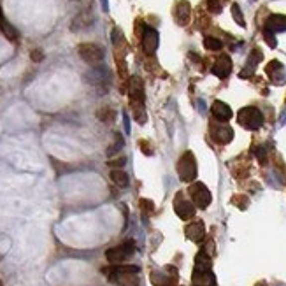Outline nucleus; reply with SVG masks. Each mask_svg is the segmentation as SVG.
<instances>
[{"label":"nucleus","mask_w":286,"mask_h":286,"mask_svg":"<svg viewBox=\"0 0 286 286\" xmlns=\"http://www.w3.org/2000/svg\"><path fill=\"white\" fill-rule=\"evenodd\" d=\"M105 274L109 279L121 286H139L141 278H139L137 265H114L111 269H105Z\"/></svg>","instance_id":"f257e3e1"},{"label":"nucleus","mask_w":286,"mask_h":286,"mask_svg":"<svg viewBox=\"0 0 286 286\" xmlns=\"http://www.w3.org/2000/svg\"><path fill=\"white\" fill-rule=\"evenodd\" d=\"M176 171H178V176L181 181L185 183H191L195 181L198 174V169H197V160H195V155L191 151H186L181 155V158L178 160L176 164Z\"/></svg>","instance_id":"f03ea898"},{"label":"nucleus","mask_w":286,"mask_h":286,"mask_svg":"<svg viewBox=\"0 0 286 286\" xmlns=\"http://www.w3.org/2000/svg\"><path fill=\"white\" fill-rule=\"evenodd\" d=\"M134 251H135V242L134 241H125L123 244L107 249L105 258H107L109 264L119 265V264H123L125 260H128V258L134 255Z\"/></svg>","instance_id":"7ed1b4c3"},{"label":"nucleus","mask_w":286,"mask_h":286,"mask_svg":"<svg viewBox=\"0 0 286 286\" xmlns=\"http://www.w3.org/2000/svg\"><path fill=\"white\" fill-rule=\"evenodd\" d=\"M188 193L191 197V202L197 205L198 209H207L212 202V195L209 191V188L204 183H191L188 188Z\"/></svg>","instance_id":"20e7f679"},{"label":"nucleus","mask_w":286,"mask_h":286,"mask_svg":"<svg viewBox=\"0 0 286 286\" xmlns=\"http://www.w3.org/2000/svg\"><path fill=\"white\" fill-rule=\"evenodd\" d=\"M237 121L244 126L246 130H258L264 125V116L257 107H244L239 111Z\"/></svg>","instance_id":"39448f33"},{"label":"nucleus","mask_w":286,"mask_h":286,"mask_svg":"<svg viewBox=\"0 0 286 286\" xmlns=\"http://www.w3.org/2000/svg\"><path fill=\"white\" fill-rule=\"evenodd\" d=\"M78 55L81 56L86 63H90V65H98V63H102L105 58L104 49L98 44H90V42L78 46Z\"/></svg>","instance_id":"423d86ee"},{"label":"nucleus","mask_w":286,"mask_h":286,"mask_svg":"<svg viewBox=\"0 0 286 286\" xmlns=\"http://www.w3.org/2000/svg\"><path fill=\"white\" fill-rule=\"evenodd\" d=\"M209 134L219 144H228V142L234 139V130L227 125V121H218L216 119L214 123H211L209 126Z\"/></svg>","instance_id":"0eeeda50"},{"label":"nucleus","mask_w":286,"mask_h":286,"mask_svg":"<svg viewBox=\"0 0 286 286\" xmlns=\"http://www.w3.org/2000/svg\"><path fill=\"white\" fill-rule=\"evenodd\" d=\"M195 209H197V205H195L191 200H185V198H183V193L176 195V198H174V211H176V214H178L181 219H185V221L191 219L195 216Z\"/></svg>","instance_id":"6e6552de"},{"label":"nucleus","mask_w":286,"mask_h":286,"mask_svg":"<svg viewBox=\"0 0 286 286\" xmlns=\"http://www.w3.org/2000/svg\"><path fill=\"white\" fill-rule=\"evenodd\" d=\"M158 42H160V37H158V32L151 26H144V32H142V48L148 55H153L158 48Z\"/></svg>","instance_id":"1a4fd4ad"},{"label":"nucleus","mask_w":286,"mask_h":286,"mask_svg":"<svg viewBox=\"0 0 286 286\" xmlns=\"http://www.w3.org/2000/svg\"><path fill=\"white\" fill-rule=\"evenodd\" d=\"M193 286H216V276L211 269H195L191 276Z\"/></svg>","instance_id":"9d476101"},{"label":"nucleus","mask_w":286,"mask_h":286,"mask_svg":"<svg viewBox=\"0 0 286 286\" xmlns=\"http://www.w3.org/2000/svg\"><path fill=\"white\" fill-rule=\"evenodd\" d=\"M185 234H186V239L193 242H200L205 239V225L204 221L197 219V221H191V223L186 225L185 228Z\"/></svg>","instance_id":"9b49d317"},{"label":"nucleus","mask_w":286,"mask_h":286,"mask_svg":"<svg viewBox=\"0 0 286 286\" xmlns=\"http://www.w3.org/2000/svg\"><path fill=\"white\" fill-rule=\"evenodd\" d=\"M130 98L132 105L144 104V85H142V79L137 78V76L130 79Z\"/></svg>","instance_id":"f8f14e48"},{"label":"nucleus","mask_w":286,"mask_h":286,"mask_svg":"<svg viewBox=\"0 0 286 286\" xmlns=\"http://www.w3.org/2000/svg\"><path fill=\"white\" fill-rule=\"evenodd\" d=\"M267 74H269V78H271V81L274 83V85H283V83L286 81V72H285V67H283L281 63L279 62H271L267 65Z\"/></svg>","instance_id":"ddd939ff"},{"label":"nucleus","mask_w":286,"mask_h":286,"mask_svg":"<svg viewBox=\"0 0 286 286\" xmlns=\"http://www.w3.org/2000/svg\"><path fill=\"white\" fill-rule=\"evenodd\" d=\"M230 72H232V60H230V56H227V55L219 56V58L216 60L214 65H212V74L223 79V78H227Z\"/></svg>","instance_id":"4468645a"},{"label":"nucleus","mask_w":286,"mask_h":286,"mask_svg":"<svg viewBox=\"0 0 286 286\" xmlns=\"http://www.w3.org/2000/svg\"><path fill=\"white\" fill-rule=\"evenodd\" d=\"M190 14H191V9H190V4L186 0H181L176 4V9H174V19L178 25L185 26L186 23L190 21Z\"/></svg>","instance_id":"2eb2a0df"},{"label":"nucleus","mask_w":286,"mask_h":286,"mask_svg":"<svg viewBox=\"0 0 286 286\" xmlns=\"http://www.w3.org/2000/svg\"><path fill=\"white\" fill-rule=\"evenodd\" d=\"M93 23V14L92 11H81L74 19H72V25H71V30L72 32H79V30H85L88 28L90 25Z\"/></svg>","instance_id":"dca6fc26"},{"label":"nucleus","mask_w":286,"mask_h":286,"mask_svg":"<svg viewBox=\"0 0 286 286\" xmlns=\"http://www.w3.org/2000/svg\"><path fill=\"white\" fill-rule=\"evenodd\" d=\"M265 28L271 30L272 34H279V32H286V16L274 14L267 19Z\"/></svg>","instance_id":"f3484780"},{"label":"nucleus","mask_w":286,"mask_h":286,"mask_svg":"<svg viewBox=\"0 0 286 286\" xmlns=\"http://www.w3.org/2000/svg\"><path fill=\"white\" fill-rule=\"evenodd\" d=\"M212 116H214L218 121H228L232 118V109L228 107L225 102H214L212 104Z\"/></svg>","instance_id":"a211bd4d"},{"label":"nucleus","mask_w":286,"mask_h":286,"mask_svg":"<svg viewBox=\"0 0 286 286\" xmlns=\"http://www.w3.org/2000/svg\"><path fill=\"white\" fill-rule=\"evenodd\" d=\"M0 30H2V34H4L9 41H18V37H19L18 30L7 21V18H5L4 12H2V7H0Z\"/></svg>","instance_id":"6ab92c4d"},{"label":"nucleus","mask_w":286,"mask_h":286,"mask_svg":"<svg viewBox=\"0 0 286 286\" xmlns=\"http://www.w3.org/2000/svg\"><path fill=\"white\" fill-rule=\"evenodd\" d=\"M85 78H86V81L92 83V85H104L109 78V72L105 71V69H93V71L88 72Z\"/></svg>","instance_id":"aec40b11"},{"label":"nucleus","mask_w":286,"mask_h":286,"mask_svg":"<svg viewBox=\"0 0 286 286\" xmlns=\"http://www.w3.org/2000/svg\"><path fill=\"white\" fill-rule=\"evenodd\" d=\"M176 278H178V274L167 276L165 272H153L151 274L153 285L155 286H174Z\"/></svg>","instance_id":"412c9836"},{"label":"nucleus","mask_w":286,"mask_h":286,"mask_svg":"<svg viewBox=\"0 0 286 286\" xmlns=\"http://www.w3.org/2000/svg\"><path fill=\"white\" fill-rule=\"evenodd\" d=\"M262 60V53L258 51V49H255V51L249 55V58H248V63H246V69L242 71V74L241 76H249L253 71H255V67H257V63Z\"/></svg>","instance_id":"4be33fe9"},{"label":"nucleus","mask_w":286,"mask_h":286,"mask_svg":"<svg viewBox=\"0 0 286 286\" xmlns=\"http://www.w3.org/2000/svg\"><path fill=\"white\" fill-rule=\"evenodd\" d=\"M111 179H112V183H114V185L121 186V188L128 186V183H130L128 174H126V172H123L121 169H114V171L111 172Z\"/></svg>","instance_id":"5701e85b"},{"label":"nucleus","mask_w":286,"mask_h":286,"mask_svg":"<svg viewBox=\"0 0 286 286\" xmlns=\"http://www.w3.org/2000/svg\"><path fill=\"white\" fill-rule=\"evenodd\" d=\"M98 119L102 123H112L116 119V111H112L111 107H102L98 111Z\"/></svg>","instance_id":"b1692460"},{"label":"nucleus","mask_w":286,"mask_h":286,"mask_svg":"<svg viewBox=\"0 0 286 286\" xmlns=\"http://www.w3.org/2000/svg\"><path fill=\"white\" fill-rule=\"evenodd\" d=\"M204 46L207 49H211V51H219V49L223 48V42L219 41V39H216V37H205L204 39Z\"/></svg>","instance_id":"393cba45"},{"label":"nucleus","mask_w":286,"mask_h":286,"mask_svg":"<svg viewBox=\"0 0 286 286\" xmlns=\"http://www.w3.org/2000/svg\"><path fill=\"white\" fill-rule=\"evenodd\" d=\"M134 116H135V121L144 125L146 123V109L144 104H134Z\"/></svg>","instance_id":"a878e982"},{"label":"nucleus","mask_w":286,"mask_h":286,"mask_svg":"<svg viewBox=\"0 0 286 286\" xmlns=\"http://www.w3.org/2000/svg\"><path fill=\"white\" fill-rule=\"evenodd\" d=\"M225 2H227V0H207L209 11L214 12V14H218V12H221V9H223Z\"/></svg>","instance_id":"bb28decb"},{"label":"nucleus","mask_w":286,"mask_h":286,"mask_svg":"<svg viewBox=\"0 0 286 286\" xmlns=\"http://www.w3.org/2000/svg\"><path fill=\"white\" fill-rule=\"evenodd\" d=\"M123 144H125V142H123L121 135H119V134H116V142H114V144H112V146H109V149H107V155H109V156L116 155V153H118L119 149L123 148Z\"/></svg>","instance_id":"cd10ccee"},{"label":"nucleus","mask_w":286,"mask_h":286,"mask_svg":"<svg viewBox=\"0 0 286 286\" xmlns=\"http://www.w3.org/2000/svg\"><path fill=\"white\" fill-rule=\"evenodd\" d=\"M232 16H234V19L239 23V25H241V26H246V23H244V16H242L241 7H239L237 4L232 5Z\"/></svg>","instance_id":"c85d7f7f"},{"label":"nucleus","mask_w":286,"mask_h":286,"mask_svg":"<svg viewBox=\"0 0 286 286\" xmlns=\"http://www.w3.org/2000/svg\"><path fill=\"white\" fill-rule=\"evenodd\" d=\"M141 207H142V211H144V214H151L153 211H155V205H153V202L151 200H146V198H142L141 200Z\"/></svg>","instance_id":"c756f323"},{"label":"nucleus","mask_w":286,"mask_h":286,"mask_svg":"<svg viewBox=\"0 0 286 286\" xmlns=\"http://www.w3.org/2000/svg\"><path fill=\"white\" fill-rule=\"evenodd\" d=\"M276 34H272L271 30H267L265 28L264 30V37H265V41L269 42V46H271V48H276V37H274Z\"/></svg>","instance_id":"7c9ffc66"},{"label":"nucleus","mask_w":286,"mask_h":286,"mask_svg":"<svg viewBox=\"0 0 286 286\" xmlns=\"http://www.w3.org/2000/svg\"><path fill=\"white\" fill-rule=\"evenodd\" d=\"M255 153H257V158L260 160V164L264 165L265 162H267V155H265V149H264V148H257V149H255Z\"/></svg>","instance_id":"2f4dec72"},{"label":"nucleus","mask_w":286,"mask_h":286,"mask_svg":"<svg viewBox=\"0 0 286 286\" xmlns=\"http://www.w3.org/2000/svg\"><path fill=\"white\" fill-rule=\"evenodd\" d=\"M42 58H44V53H42L41 49H34V51H32V60H34V62H42Z\"/></svg>","instance_id":"473e14b6"},{"label":"nucleus","mask_w":286,"mask_h":286,"mask_svg":"<svg viewBox=\"0 0 286 286\" xmlns=\"http://www.w3.org/2000/svg\"><path fill=\"white\" fill-rule=\"evenodd\" d=\"M125 164H126V158H125V156H121V158H118V160L109 162V165H111V167H123Z\"/></svg>","instance_id":"72a5a7b5"},{"label":"nucleus","mask_w":286,"mask_h":286,"mask_svg":"<svg viewBox=\"0 0 286 286\" xmlns=\"http://www.w3.org/2000/svg\"><path fill=\"white\" fill-rule=\"evenodd\" d=\"M141 146H142V153H144V155H153V149H151V146H148V142L141 141Z\"/></svg>","instance_id":"f704fd0d"},{"label":"nucleus","mask_w":286,"mask_h":286,"mask_svg":"<svg viewBox=\"0 0 286 286\" xmlns=\"http://www.w3.org/2000/svg\"><path fill=\"white\" fill-rule=\"evenodd\" d=\"M232 202H235L241 209H246V205H248V200H246V198H234Z\"/></svg>","instance_id":"c9c22d12"},{"label":"nucleus","mask_w":286,"mask_h":286,"mask_svg":"<svg viewBox=\"0 0 286 286\" xmlns=\"http://www.w3.org/2000/svg\"><path fill=\"white\" fill-rule=\"evenodd\" d=\"M123 118H125V130H126V132H130V123H128V116L123 114Z\"/></svg>","instance_id":"e433bc0d"},{"label":"nucleus","mask_w":286,"mask_h":286,"mask_svg":"<svg viewBox=\"0 0 286 286\" xmlns=\"http://www.w3.org/2000/svg\"><path fill=\"white\" fill-rule=\"evenodd\" d=\"M102 9H104V11H109V2H107V0H102Z\"/></svg>","instance_id":"4c0bfd02"},{"label":"nucleus","mask_w":286,"mask_h":286,"mask_svg":"<svg viewBox=\"0 0 286 286\" xmlns=\"http://www.w3.org/2000/svg\"><path fill=\"white\" fill-rule=\"evenodd\" d=\"M0 286H2V281H0Z\"/></svg>","instance_id":"58836bf2"}]
</instances>
